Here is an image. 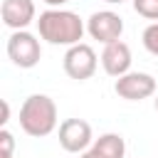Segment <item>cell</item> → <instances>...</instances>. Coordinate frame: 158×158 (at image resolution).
Listing matches in <instances>:
<instances>
[{
	"label": "cell",
	"instance_id": "cell-1",
	"mask_svg": "<svg viewBox=\"0 0 158 158\" xmlns=\"http://www.w3.org/2000/svg\"><path fill=\"white\" fill-rule=\"evenodd\" d=\"M37 32L44 42L49 44H62V47H72L79 44V40L86 32L84 20L64 7H49L44 12H40L37 17Z\"/></svg>",
	"mask_w": 158,
	"mask_h": 158
},
{
	"label": "cell",
	"instance_id": "cell-2",
	"mask_svg": "<svg viewBox=\"0 0 158 158\" xmlns=\"http://www.w3.org/2000/svg\"><path fill=\"white\" fill-rule=\"evenodd\" d=\"M20 128L32 136L42 138L57 128V104L47 94H32L20 106Z\"/></svg>",
	"mask_w": 158,
	"mask_h": 158
},
{
	"label": "cell",
	"instance_id": "cell-3",
	"mask_svg": "<svg viewBox=\"0 0 158 158\" xmlns=\"http://www.w3.org/2000/svg\"><path fill=\"white\" fill-rule=\"evenodd\" d=\"M7 57L12 59L15 67L20 69H32L40 64L42 59V47L40 40L27 32V30H12V35L7 37Z\"/></svg>",
	"mask_w": 158,
	"mask_h": 158
},
{
	"label": "cell",
	"instance_id": "cell-4",
	"mask_svg": "<svg viewBox=\"0 0 158 158\" xmlns=\"http://www.w3.org/2000/svg\"><path fill=\"white\" fill-rule=\"evenodd\" d=\"M96 64H99V57L94 52L91 44H72L67 52H64V59H62V67L67 72L69 79H77V81H86L94 77L96 72Z\"/></svg>",
	"mask_w": 158,
	"mask_h": 158
},
{
	"label": "cell",
	"instance_id": "cell-5",
	"mask_svg": "<svg viewBox=\"0 0 158 158\" xmlns=\"http://www.w3.org/2000/svg\"><path fill=\"white\" fill-rule=\"evenodd\" d=\"M86 32L91 40H99L101 44H111L121 40L123 35V20L114 10H96L86 20Z\"/></svg>",
	"mask_w": 158,
	"mask_h": 158
},
{
	"label": "cell",
	"instance_id": "cell-6",
	"mask_svg": "<svg viewBox=\"0 0 158 158\" xmlns=\"http://www.w3.org/2000/svg\"><path fill=\"white\" fill-rule=\"evenodd\" d=\"M114 91L126 101H143L156 94V79L148 72H126L114 81Z\"/></svg>",
	"mask_w": 158,
	"mask_h": 158
},
{
	"label": "cell",
	"instance_id": "cell-7",
	"mask_svg": "<svg viewBox=\"0 0 158 158\" xmlns=\"http://www.w3.org/2000/svg\"><path fill=\"white\" fill-rule=\"evenodd\" d=\"M59 146L67 153H84L91 148L94 136H91V126L84 118H64L59 123Z\"/></svg>",
	"mask_w": 158,
	"mask_h": 158
},
{
	"label": "cell",
	"instance_id": "cell-8",
	"mask_svg": "<svg viewBox=\"0 0 158 158\" xmlns=\"http://www.w3.org/2000/svg\"><path fill=\"white\" fill-rule=\"evenodd\" d=\"M35 2L32 0H2L0 2V17L2 25L10 30H27V25L35 22Z\"/></svg>",
	"mask_w": 158,
	"mask_h": 158
},
{
	"label": "cell",
	"instance_id": "cell-9",
	"mask_svg": "<svg viewBox=\"0 0 158 158\" xmlns=\"http://www.w3.org/2000/svg\"><path fill=\"white\" fill-rule=\"evenodd\" d=\"M131 47L123 42V40H116L111 44H104V52H101V67L109 77L118 79L121 74L131 72Z\"/></svg>",
	"mask_w": 158,
	"mask_h": 158
},
{
	"label": "cell",
	"instance_id": "cell-10",
	"mask_svg": "<svg viewBox=\"0 0 158 158\" xmlns=\"http://www.w3.org/2000/svg\"><path fill=\"white\" fill-rule=\"evenodd\" d=\"M91 148L104 158H126V141L118 133H101L99 138H94Z\"/></svg>",
	"mask_w": 158,
	"mask_h": 158
},
{
	"label": "cell",
	"instance_id": "cell-11",
	"mask_svg": "<svg viewBox=\"0 0 158 158\" xmlns=\"http://www.w3.org/2000/svg\"><path fill=\"white\" fill-rule=\"evenodd\" d=\"M133 10L141 17L158 22V0H133Z\"/></svg>",
	"mask_w": 158,
	"mask_h": 158
},
{
	"label": "cell",
	"instance_id": "cell-12",
	"mask_svg": "<svg viewBox=\"0 0 158 158\" xmlns=\"http://www.w3.org/2000/svg\"><path fill=\"white\" fill-rule=\"evenodd\" d=\"M141 40H143V47H146L153 57H158V22H151V25L143 30Z\"/></svg>",
	"mask_w": 158,
	"mask_h": 158
},
{
	"label": "cell",
	"instance_id": "cell-13",
	"mask_svg": "<svg viewBox=\"0 0 158 158\" xmlns=\"http://www.w3.org/2000/svg\"><path fill=\"white\" fill-rule=\"evenodd\" d=\"M12 151H15V138L2 126V131H0V158H12Z\"/></svg>",
	"mask_w": 158,
	"mask_h": 158
},
{
	"label": "cell",
	"instance_id": "cell-14",
	"mask_svg": "<svg viewBox=\"0 0 158 158\" xmlns=\"http://www.w3.org/2000/svg\"><path fill=\"white\" fill-rule=\"evenodd\" d=\"M7 121H10V104H7V101H2V118H0V123L5 126Z\"/></svg>",
	"mask_w": 158,
	"mask_h": 158
},
{
	"label": "cell",
	"instance_id": "cell-15",
	"mask_svg": "<svg viewBox=\"0 0 158 158\" xmlns=\"http://www.w3.org/2000/svg\"><path fill=\"white\" fill-rule=\"evenodd\" d=\"M44 5H49V7H62V5H67L69 0H42Z\"/></svg>",
	"mask_w": 158,
	"mask_h": 158
},
{
	"label": "cell",
	"instance_id": "cell-16",
	"mask_svg": "<svg viewBox=\"0 0 158 158\" xmlns=\"http://www.w3.org/2000/svg\"><path fill=\"white\" fill-rule=\"evenodd\" d=\"M79 158H104V156H99L94 148H89V151H84V153H79Z\"/></svg>",
	"mask_w": 158,
	"mask_h": 158
},
{
	"label": "cell",
	"instance_id": "cell-17",
	"mask_svg": "<svg viewBox=\"0 0 158 158\" xmlns=\"http://www.w3.org/2000/svg\"><path fill=\"white\" fill-rule=\"evenodd\" d=\"M109 5H121V2H126V0H106Z\"/></svg>",
	"mask_w": 158,
	"mask_h": 158
},
{
	"label": "cell",
	"instance_id": "cell-18",
	"mask_svg": "<svg viewBox=\"0 0 158 158\" xmlns=\"http://www.w3.org/2000/svg\"><path fill=\"white\" fill-rule=\"evenodd\" d=\"M153 104H156V111H158V94H156V101H153Z\"/></svg>",
	"mask_w": 158,
	"mask_h": 158
}]
</instances>
